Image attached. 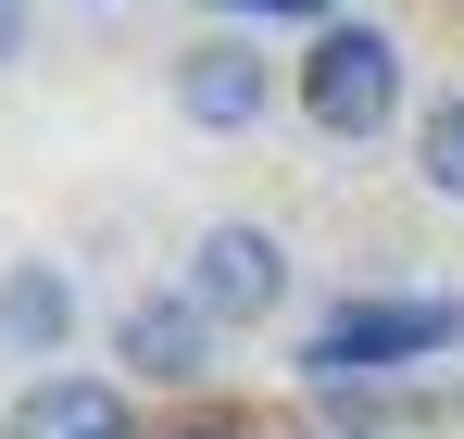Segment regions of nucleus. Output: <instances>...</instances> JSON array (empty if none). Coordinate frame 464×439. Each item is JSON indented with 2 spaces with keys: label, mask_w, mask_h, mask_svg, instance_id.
I'll list each match as a JSON object with an SVG mask.
<instances>
[{
  "label": "nucleus",
  "mask_w": 464,
  "mask_h": 439,
  "mask_svg": "<svg viewBox=\"0 0 464 439\" xmlns=\"http://www.w3.org/2000/svg\"><path fill=\"white\" fill-rule=\"evenodd\" d=\"M176 289H188V301L238 339V327H276V314H289L302 264H289V239H276L264 214H214L201 239H188V277H176Z\"/></svg>",
  "instance_id": "obj_4"
},
{
  "label": "nucleus",
  "mask_w": 464,
  "mask_h": 439,
  "mask_svg": "<svg viewBox=\"0 0 464 439\" xmlns=\"http://www.w3.org/2000/svg\"><path fill=\"white\" fill-rule=\"evenodd\" d=\"M214 13H227V25H339V0H214Z\"/></svg>",
  "instance_id": "obj_9"
},
{
  "label": "nucleus",
  "mask_w": 464,
  "mask_h": 439,
  "mask_svg": "<svg viewBox=\"0 0 464 439\" xmlns=\"http://www.w3.org/2000/svg\"><path fill=\"white\" fill-rule=\"evenodd\" d=\"M151 439H238V427H151Z\"/></svg>",
  "instance_id": "obj_11"
},
{
  "label": "nucleus",
  "mask_w": 464,
  "mask_h": 439,
  "mask_svg": "<svg viewBox=\"0 0 464 439\" xmlns=\"http://www.w3.org/2000/svg\"><path fill=\"white\" fill-rule=\"evenodd\" d=\"M0 63H25V0H0Z\"/></svg>",
  "instance_id": "obj_10"
},
{
  "label": "nucleus",
  "mask_w": 464,
  "mask_h": 439,
  "mask_svg": "<svg viewBox=\"0 0 464 439\" xmlns=\"http://www.w3.org/2000/svg\"><path fill=\"white\" fill-rule=\"evenodd\" d=\"M101 339H113V376H126V389H201L214 352H227V327H214L188 289H139Z\"/></svg>",
  "instance_id": "obj_5"
},
{
  "label": "nucleus",
  "mask_w": 464,
  "mask_h": 439,
  "mask_svg": "<svg viewBox=\"0 0 464 439\" xmlns=\"http://www.w3.org/2000/svg\"><path fill=\"white\" fill-rule=\"evenodd\" d=\"M0 415H13V402H0Z\"/></svg>",
  "instance_id": "obj_12"
},
{
  "label": "nucleus",
  "mask_w": 464,
  "mask_h": 439,
  "mask_svg": "<svg viewBox=\"0 0 464 439\" xmlns=\"http://www.w3.org/2000/svg\"><path fill=\"white\" fill-rule=\"evenodd\" d=\"M289 113H302L326 151H377L389 126H401V38L364 25V13L314 25L302 63H289Z\"/></svg>",
  "instance_id": "obj_2"
},
{
  "label": "nucleus",
  "mask_w": 464,
  "mask_h": 439,
  "mask_svg": "<svg viewBox=\"0 0 464 439\" xmlns=\"http://www.w3.org/2000/svg\"><path fill=\"white\" fill-rule=\"evenodd\" d=\"M0 439H139V402H126V376H76V365H38L25 389H13Z\"/></svg>",
  "instance_id": "obj_7"
},
{
  "label": "nucleus",
  "mask_w": 464,
  "mask_h": 439,
  "mask_svg": "<svg viewBox=\"0 0 464 439\" xmlns=\"http://www.w3.org/2000/svg\"><path fill=\"white\" fill-rule=\"evenodd\" d=\"M163 88H176V113H188L201 139H251V126L289 101V63L264 51V25H201V38L163 63Z\"/></svg>",
  "instance_id": "obj_3"
},
{
  "label": "nucleus",
  "mask_w": 464,
  "mask_h": 439,
  "mask_svg": "<svg viewBox=\"0 0 464 439\" xmlns=\"http://www.w3.org/2000/svg\"><path fill=\"white\" fill-rule=\"evenodd\" d=\"M76 339H88L76 264H63V251H13V264H0V352H13V365H63Z\"/></svg>",
  "instance_id": "obj_6"
},
{
  "label": "nucleus",
  "mask_w": 464,
  "mask_h": 439,
  "mask_svg": "<svg viewBox=\"0 0 464 439\" xmlns=\"http://www.w3.org/2000/svg\"><path fill=\"white\" fill-rule=\"evenodd\" d=\"M414 189L464 214V88H440V101L414 113Z\"/></svg>",
  "instance_id": "obj_8"
},
{
  "label": "nucleus",
  "mask_w": 464,
  "mask_h": 439,
  "mask_svg": "<svg viewBox=\"0 0 464 439\" xmlns=\"http://www.w3.org/2000/svg\"><path fill=\"white\" fill-rule=\"evenodd\" d=\"M464 352V301H427V289H352L302 327V389H377L401 365H440Z\"/></svg>",
  "instance_id": "obj_1"
}]
</instances>
